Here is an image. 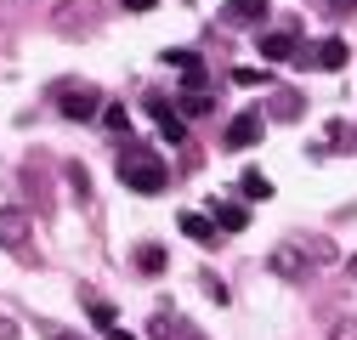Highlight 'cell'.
<instances>
[{
	"label": "cell",
	"mask_w": 357,
	"mask_h": 340,
	"mask_svg": "<svg viewBox=\"0 0 357 340\" xmlns=\"http://www.w3.org/2000/svg\"><path fill=\"white\" fill-rule=\"evenodd\" d=\"M119 182L130 187V193H165V182H170V170L153 159V153H142V148H125V164H119Z\"/></svg>",
	"instance_id": "1"
},
{
	"label": "cell",
	"mask_w": 357,
	"mask_h": 340,
	"mask_svg": "<svg viewBox=\"0 0 357 340\" xmlns=\"http://www.w3.org/2000/svg\"><path fill=\"white\" fill-rule=\"evenodd\" d=\"M52 23H57L63 34L85 40V34H97V29H102V0H63V6L52 12Z\"/></svg>",
	"instance_id": "2"
},
{
	"label": "cell",
	"mask_w": 357,
	"mask_h": 340,
	"mask_svg": "<svg viewBox=\"0 0 357 340\" xmlns=\"http://www.w3.org/2000/svg\"><path fill=\"white\" fill-rule=\"evenodd\" d=\"M57 108H63V119H97L102 114V91L85 85V79H68V85H57Z\"/></svg>",
	"instance_id": "3"
},
{
	"label": "cell",
	"mask_w": 357,
	"mask_h": 340,
	"mask_svg": "<svg viewBox=\"0 0 357 340\" xmlns=\"http://www.w3.org/2000/svg\"><path fill=\"white\" fill-rule=\"evenodd\" d=\"M148 119H159V137H165V142H182V137H188V119L176 114L165 97H153V91H148Z\"/></svg>",
	"instance_id": "4"
},
{
	"label": "cell",
	"mask_w": 357,
	"mask_h": 340,
	"mask_svg": "<svg viewBox=\"0 0 357 340\" xmlns=\"http://www.w3.org/2000/svg\"><path fill=\"white\" fill-rule=\"evenodd\" d=\"M266 114H238L233 125H227V148H255L261 137H266V125H261Z\"/></svg>",
	"instance_id": "5"
},
{
	"label": "cell",
	"mask_w": 357,
	"mask_h": 340,
	"mask_svg": "<svg viewBox=\"0 0 357 340\" xmlns=\"http://www.w3.org/2000/svg\"><path fill=\"white\" fill-rule=\"evenodd\" d=\"M295 52H301V29H295V23H289V34H284V29H278V34H261V57H266V63H284V57H295Z\"/></svg>",
	"instance_id": "6"
},
{
	"label": "cell",
	"mask_w": 357,
	"mask_h": 340,
	"mask_svg": "<svg viewBox=\"0 0 357 340\" xmlns=\"http://www.w3.org/2000/svg\"><path fill=\"white\" fill-rule=\"evenodd\" d=\"M29 244V216L23 210H0V249H23Z\"/></svg>",
	"instance_id": "7"
},
{
	"label": "cell",
	"mask_w": 357,
	"mask_h": 340,
	"mask_svg": "<svg viewBox=\"0 0 357 340\" xmlns=\"http://www.w3.org/2000/svg\"><path fill=\"white\" fill-rule=\"evenodd\" d=\"M215 108V91L204 79H188V91H182V119H199V114H210Z\"/></svg>",
	"instance_id": "8"
},
{
	"label": "cell",
	"mask_w": 357,
	"mask_h": 340,
	"mask_svg": "<svg viewBox=\"0 0 357 340\" xmlns=\"http://www.w3.org/2000/svg\"><path fill=\"white\" fill-rule=\"evenodd\" d=\"M261 17H266V0H227V6H221V23H227V29L261 23Z\"/></svg>",
	"instance_id": "9"
},
{
	"label": "cell",
	"mask_w": 357,
	"mask_h": 340,
	"mask_svg": "<svg viewBox=\"0 0 357 340\" xmlns=\"http://www.w3.org/2000/svg\"><path fill=\"white\" fill-rule=\"evenodd\" d=\"M273 272H278V278H306L301 244H278V249H273Z\"/></svg>",
	"instance_id": "10"
},
{
	"label": "cell",
	"mask_w": 357,
	"mask_h": 340,
	"mask_svg": "<svg viewBox=\"0 0 357 340\" xmlns=\"http://www.w3.org/2000/svg\"><path fill=\"white\" fill-rule=\"evenodd\" d=\"M312 57H318V68H346V57H351V52H346V40H340V34H329Z\"/></svg>",
	"instance_id": "11"
},
{
	"label": "cell",
	"mask_w": 357,
	"mask_h": 340,
	"mask_svg": "<svg viewBox=\"0 0 357 340\" xmlns=\"http://www.w3.org/2000/svg\"><path fill=\"white\" fill-rule=\"evenodd\" d=\"M210 210H215V222L227 227V233H238V227H250V210H238V204H227V199H221V204H210Z\"/></svg>",
	"instance_id": "12"
},
{
	"label": "cell",
	"mask_w": 357,
	"mask_h": 340,
	"mask_svg": "<svg viewBox=\"0 0 357 340\" xmlns=\"http://www.w3.org/2000/svg\"><path fill=\"white\" fill-rule=\"evenodd\" d=\"M176 227H182V233H188V238H199V244H204V238H210V222H204V216H199V210H182V216H176Z\"/></svg>",
	"instance_id": "13"
},
{
	"label": "cell",
	"mask_w": 357,
	"mask_h": 340,
	"mask_svg": "<svg viewBox=\"0 0 357 340\" xmlns=\"http://www.w3.org/2000/svg\"><path fill=\"white\" fill-rule=\"evenodd\" d=\"M137 267H142V272H153V278H159V272H165V267H170V261H165V249H159V244H142V249H137Z\"/></svg>",
	"instance_id": "14"
},
{
	"label": "cell",
	"mask_w": 357,
	"mask_h": 340,
	"mask_svg": "<svg viewBox=\"0 0 357 340\" xmlns=\"http://www.w3.org/2000/svg\"><path fill=\"white\" fill-rule=\"evenodd\" d=\"M165 63H170V68H188L182 79H204V63H199L193 52H165Z\"/></svg>",
	"instance_id": "15"
},
{
	"label": "cell",
	"mask_w": 357,
	"mask_h": 340,
	"mask_svg": "<svg viewBox=\"0 0 357 340\" xmlns=\"http://www.w3.org/2000/svg\"><path fill=\"white\" fill-rule=\"evenodd\" d=\"M85 312H91V323H97V329H114V323H119L114 301H85Z\"/></svg>",
	"instance_id": "16"
},
{
	"label": "cell",
	"mask_w": 357,
	"mask_h": 340,
	"mask_svg": "<svg viewBox=\"0 0 357 340\" xmlns=\"http://www.w3.org/2000/svg\"><path fill=\"white\" fill-rule=\"evenodd\" d=\"M97 119H108V131H119V137L130 131V114H125L119 102H108V114H97Z\"/></svg>",
	"instance_id": "17"
},
{
	"label": "cell",
	"mask_w": 357,
	"mask_h": 340,
	"mask_svg": "<svg viewBox=\"0 0 357 340\" xmlns=\"http://www.w3.org/2000/svg\"><path fill=\"white\" fill-rule=\"evenodd\" d=\"M329 340H357V318H335L329 323Z\"/></svg>",
	"instance_id": "18"
},
{
	"label": "cell",
	"mask_w": 357,
	"mask_h": 340,
	"mask_svg": "<svg viewBox=\"0 0 357 340\" xmlns=\"http://www.w3.org/2000/svg\"><path fill=\"white\" fill-rule=\"evenodd\" d=\"M233 85H266L261 68H233Z\"/></svg>",
	"instance_id": "19"
},
{
	"label": "cell",
	"mask_w": 357,
	"mask_h": 340,
	"mask_svg": "<svg viewBox=\"0 0 357 340\" xmlns=\"http://www.w3.org/2000/svg\"><path fill=\"white\" fill-rule=\"evenodd\" d=\"M244 187H250V199H266L273 187H266V176H244Z\"/></svg>",
	"instance_id": "20"
},
{
	"label": "cell",
	"mask_w": 357,
	"mask_h": 340,
	"mask_svg": "<svg viewBox=\"0 0 357 340\" xmlns=\"http://www.w3.org/2000/svg\"><path fill=\"white\" fill-rule=\"evenodd\" d=\"M278 114H301V97L295 91H278Z\"/></svg>",
	"instance_id": "21"
},
{
	"label": "cell",
	"mask_w": 357,
	"mask_h": 340,
	"mask_svg": "<svg viewBox=\"0 0 357 340\" xmlns=\"http://www.w3.org/2000/svg\"><path fill=\"white\" fill-rule=\"evenodd\" d=\"M0 340H23V329H17V318H0Z\"/></svg>",
	"instance_id": "22"
},
{
	"label": "cell",
	"mask_w": 357,
	"mask_h": 340,
	"mask_svg": "<svg viewBox=\"0 0 357 340\" xmlns=\"http://www.w3.org/2000/svg\"><path fill=\"white\" fill-rule=\"evenodd\" d=\"M329 12H340V17H351V12H357V0H329Z\"/></svg>",
	"instance_id": "23"
},
{
	"label": "cell",
	"mask_w": 357,
	"mask_h": 340,
	"mask_svg": "<svg viewBox=\"0 0 357 340\" xmlns=\"http://www.w3.org/2000/svg\"><path fill=\"white\" fill-rule=\"evenodd\" d=\"M159 0H125V12H153Z\"/></svg>",
	"instance_id": "24"
},
{
	"label": "cell",
	"mask_w": 357,
	"mask_h": 340,
	"mask_svg": "<svg viewBox=\"0 0 357 340\" xmlns=\"http://www.w3.org/2000/svg\"><path fill=\"white\" fill-rule=\"evenodd\" d=\"M176 340H204L199 329H182V323H176Z\"/></svg>",
	"instance_id": "25"
},
{
	"label": "cell",
	"mask_w": 357,
	"mask_h": 340,
	"mask_svg": "<svg viewBox=\"0 0 357 340\" xmlns=\"http://www.w3.org/2000/svg\"><path fill=\"white\" fill-rule=\"evenodd\" d=\"M108 340H137V334H125V329H119V323H114V329H108Z\"/></svg>",
	"instance_id": "26"
},
{
	"label": "cell",
	"mask_w": 357,
	"mask_h": 340,
	"mask_svg": "<svg viewBox=\"0 0 357 340\" xmlns=\"http://www.w3.org/2000/svg\"><path fill=\"white\" fill-rule=\"evenodd\" d=\"M346 272H351V278H357V255H351V261H346Z\"/></svg>",
	"instance_id": "27"
},
{
	"label": "cell",
	"mask_w": 357,
	"mask_h": 340,
	"mask_svg": "<svg viewBox=\"0 0 357 340\" xmlns=\"http://www.w3.org/2000/svg\"><path fill=\"white\" fill-rule=\"evenodd\" d=\"M52 340H79V334H52Z\"/></svg>",
	"instance_id": "28"
}]
</instances>
